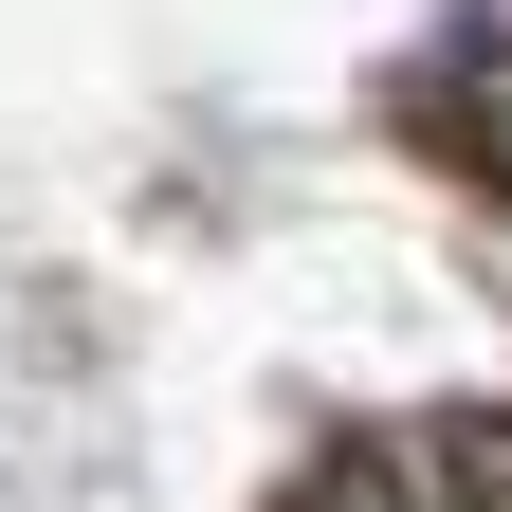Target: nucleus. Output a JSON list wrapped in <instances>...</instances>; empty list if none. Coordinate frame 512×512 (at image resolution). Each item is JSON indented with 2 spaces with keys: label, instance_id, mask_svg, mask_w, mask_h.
I'll use <instances>...</instances> for the list:
<instances>
[{
  "label": "nucleus",
  "instance_id": "nucleus-1",
  "mask_svg": "<svg viewBox=\"0 0 512 512\" xmlns=\"http://www.w3.org/2000/svg\"><path fill=\"white\" fill-rule=\"evenodd\" d=\"M275 512H421V476L384 458V439H330V458H311V476H293Z\"/></svg>",
  "mask_w": 512,
  "mask_h": 512
},
{
  "label": "nucleus",
  "instance_id": "nucleus-2",
  "mask_svg": "<svg viewBox=\"0 0 512 512\" xmlns=\"http://www.w3.org/2000/svg\"><path fill=\"white\" fill-rule=\"evenodd\" d=\"M439 128H458V147H476V165L512 183V37H476L458 74H439Z\"/></svg>",
  "mask_w": 512,
  "mask_h": 512
},
{
  "label": "nucleus",
  "instance_id": "nucleus-3",
  "mask_svg": "<svg viewBox=\"0 0 512 512\" xmlns=\"http://www.w3.org/2000/svg\"><path fill=\"white\" fill-rule=\"evenodd\" d=\"M458 512H512V421H476V439H458Z\"/></svg>",
  "mask_w": 512,
  "mask_h": 512
}]
</instances>
